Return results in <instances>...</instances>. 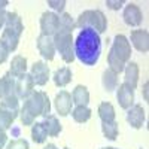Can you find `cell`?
I'll use <instances>...</instances> for the list:
<instances>
[{
	"instance_id": "obj_1",
	"label": "cell",
	"mask_w": 149,
	"mask_h": 149,
	"mask_svg": "<svg viewBox=\"0 0 149 149\" xmlns=\"http://www.w3.org/2000/svg\"><path fill=\"white\" fill-rule=\"evenodd\" d=\"M74 57H78L85 66H94L102 54V39L100 34L94 30L84 29L74 42Z\"/></svg>"
},
{
	"instance_id": "obj_2",
	"label": "cell",
	"mask_w": 149,
	"mask_h": 149,
	"mask_svg": "<svg viewBox=\"0 0 149 149\" xmlns=\"http://www.w3.org/2000/svg\"><path fill=\"white\" fill-rule=\"evenodd\" d=\"M74 27L79 29H90L94 30L95 33H104L107 29V18L102 10H84L78 17V21L74 22Z\"/></svg>"
},
{
	"instance_id": "obj_3",
	"label": "cell",
	"mask_w": 149,
	"mask_h": 149,
	"mask_svg": "<svg viewBox=\"0 0 149 149\" xmlns=\"http://www.w3.org/2000/svg\"><path fill=\"white\" fill-rule=\"evenodd\" d=\"M24 109L36 119L37 116H48L51 112V102L46 93L43 91H34L29 98L24 100Z\"/></svg>"
},
{
	"instance_id": "obj_4",
	"label": "cell",
	"mask_w": 149,
	"mask_h": 149,
	"mask_svg": "<svg viewBox=\"0 0 149 149\" xmlns=\"http://www.w3.org/2000/svg\"><path fill=\"white\" fill-rule=\"evenodd\" d=\"M52 40L55 45V51L60 52L61 58L66 63L74 61V46H73V36L67 31H57L52 36Z\"/></svg>"
},
{
	"instance_id": "obj_5",
	"label": "cell",
	"mask_w": 149,
	"mask_h": 149,
	"mask_svg": "<svg viewBox=\"0 0 149 149\" xmlns=\"http://www.w3.org/2000/svg\"><path fill=\"white\" fill-rule=\"evenodd\" d=\"M110 52L115 54L119 60H122L127 64L128 60L131 58V46L128 39L124 34H116L113 39V45L110 48Z\"/></svg>"
},
{
	"instance_id": "obj_6",
	"label": "cell",
	"mask_w": 149,
	"mask_h": 149,
	"mask_svg": "<svg viewBox=\"0 0 149 149\" xmlns=\"http://www.w3.org/2000/svg\"><path fill=\"white\" fill-rule=\"evenodd\" d=\"M33 93H34V82L30 76V73L15 78V94L19 100H26Z\"/></svg>"
},
{
	"instance_id": "obj_7",
	"label": "cell",
	"mask_w": 149,
	"mask_h": 149,
	"mask_svg": "<svg viewBox=\"0 0 149 149\" xmlns=\"http://www.w3.org/2000/svg\"><path fill=\"white\" fill-rule=\"evenodd\" d=\"M30 76H31L34 85L43 86L49 81V67L43 61H34L30 69Z\"/></svg>"
},
{
	"instance_id": "obj_8",
	"label": "cell",
	"mask_w": 149,
	"mask_h": 149,
	"mask_svg": "<svg viewBox=\"0 0 149 149\" xmlns=\"http://www.w3.org/2000/svg\"><path fill=\"white\" fill-rule=\"evenodd\" d=\"M124 22L130 27H137L142 24L143 21V14L139 9V6L136 3H128L125 8H124V14H122Z\"/></svg>"
},
{
	"instance_id": "obj_9",
	"label": "cell",
	"mask_w": 149,
	"mask_h": 149,
	"mask_svg": "<svg viewBox=\"0 0 149 149\" xmlns=\"http://www.w3.org/2000/svg\"><path fill=\"white\" fill-rule=\"evenodd\" d=\"M40 30L45 36H54L58 31V15L54 12H43L40 17Z\"/></svg>"
},
{
	"instance_id": "obj_10",
	"label": "cell",
	"mask_w": 149,
	"mask_h": 149,
	"mask_svg": "<svg viewBox=\"0 0 149 149\" xmlns=\"http://www.w3.org/2000/svg\"><path fill=\"white\" fill-rule=\"evenodd\" d=\"M37 49H39V54L48 61H52L55 57V52H57L52 37L45 36V34H40L37 37Z\"/></svg>"
},
{
	"instance_id": "obj_11",
	"label": "cell",
	"mask_w": 149,
	"mask_h": 149,
	"mask_svg": "<svg viewBox=\"0 0 149 149\" xmlns=\"http://www.w3.org/2000/svg\"><path fill=\"white\" fill-rule=\"evenodd\" d=\"M54 104H55V109L60 113V116H67L72 112V104H73L72 94L67 93V91H60L55 95Z\"/></svg>"
},
{
	"instance_id": "obj_12",
	"label": "cell",
	"mask_w": 149,
	"mask_h": 149,
	"mask_svg": "<svg viewBox=\"0 0 149 149\" xmlns=\"http://www.w3.org/2000/svg\"><path fill=\"white\" fill-rule=\"evenodd\" d=\"M127 122L130 124V125L136 130H139L143 127V122H145V110L140 104H133L130 109H127Z\"/></svg>"
},
{
	"instance_id": "obj_13",
	"label": "cell",
	"mask_w": 149,
	"mask_h": 149,
	"mask_svg": "<svg viewBox=\"0 0 149 149\" xmlns=\"http://www.w3.org/2000/svg\"><path fill=\"white\" fill-rule=\"evenodd\" d=\"M116 98L122 109H130L134 104V90L128 88L125 84H121L116 88Z\"/></svg>"
},
{
	"instance_id": "obj_14",
	"label": "cell",
	"mask_w": 149,
	"mask_h": 149,
	"mask_svg": "<svg viewBox=\"0 0 149 149\" xmlns=\"http://www.w3.org/2000/svg\"><path fill=\"white\" fill-rule=\"evenodd\" d=\"M131 43L139 52H148L149 51V34L148 30H133L131 31Z\"/></svg>"
},
{
	"instance_id": "obj_15",
	"label": "cell",
	"mask_w": 149,
	"mask_h": 149,
	"mask_svg": "<svg viewBox=\"0 0 149 149\" xmlns=\"http://www.w3.org/2000/svg\"><path fill=\"white\" fill-rule=\"evenodd\" d=\"M9 95H17V94H15V78L8 72L3 78H0V100H3Z\"/></svg>"
},
{
	"instance_id": "obj_16",
	"label": "cell",
	"mask_w": 149,
	"mask_h": 149,
	"mask_svg": "<svg viewBox=\"0 0 149 149\" xmlns=\"http://www.w3.org/2000/svg\"><path fill=\"white\" fill-rule=\"evenodd\" d=\"M124 72H125L124 84H125L128 88L134 90L136 86H137V82H139V66L131 61V63L125 64V69H124Z\"/></svg>"
},
{
	"instance_id": "obj_17",
	"label": "cell",
	"mask_w": 149,
	"mask_h": 149,
	"mask_svg": "<svg viewBox=\"0 0 149 149\" xmlns=\"http://www.w3.org/2000/svg\"><path fill=\"white\" fill-rule=\"evenodd\" d=\"M0 109L6 110L17 119V116L19 115V98L17 95H9L3 98V100H0Z\"/></svg>"
},
{
	"instance_id": "obj_18",
	"label": "cell",
	"mask_w": 149,
	"mask_h": 149,
	"mask_svg": "<svg viewBox=\"0 0 149 149\" xmlns=\"http://www.w3.org/2000/svg\"><path fill=\"white\" fill-rule=\"evenodd\" d=\"M5 26H6L8 30L15 31L18 36H21L22 31H24V24H22V21H21V18H19V15L17 14V12H8Z\"/></svg>"
},
{
	"instance_id": "obj_19",
	"label": "cell",
	"mask_w": 149,
	"mask_h": 149,
	"mask_svg": "<svg viewBox=\"0 0 149 149\" xmlns=\"http://www.w3.org/2000/svg\"><path fill=\"white\" fill-rule=\"evenodd\" d=\"M9 73L14 78H18V76H21V74H26L27 73V60H26V57L17 55V57L12 58Z\"/></svg>"
},
{
	"instance_id": "obj_20",
	"label": "cell",
	"mask_w": 149,
	"mask_h": 149,
	"mask_svg": "<svg viewBox=\"0 0 149 149\" xmlns=\"http://www.w3.org/2000/svg\"><path fill=\"white\" fill-rule=\"evenodd\" d=\"M0 42H2V43L8 48V51H9V52H12V51H15V49L18 48L19 36H18L15 31L5 29L3 33H2V37H0Z\"/></svg>"
},
{
	"instance_id": "obj_21",
	"label": "cell",
	"mask_w": 149,
	"mask_h": 149,
	"mask_svg": "<svg viewBox=\"0 0 149 149\" xmlns=\"http://www.w3.org/2000/svg\"><path fill=\"white\" fill-rule=\"evenodd\" d=\"M72 100L76 106H86L90 102V93L85 85H78L72 93Z\"/></svg>"
},
{
	"instance_id": "obj_22",
	"label": "cell",
	"mask_w": 149,
	"mask_h": 149,
	"mask_svg": "<svg viewBox=\"0 0 149 149\" xmlns=\"http://www.w3.org/2000/svg\"><path fill=\"white\" fill-rule=\"evenodd\" d=\"M54 84L60 88H64L67 84H70L72 81V70L69 67H61V69H57L55 73H54Z\"/></svg>"
},
{
	"instance_id": "obj_23",
	"label": "cell",
	"mask_w": 149,
	"mask_h": 149,
	"mask_svg": "<svg viewBox=\"0 0 149 149\" xmlns=\"http://www.w3.org/2000/svg\"><path fill=\"white\" fill-rule=\"evenodd\" d=\"M42 124H43V127H45L48 136H52V137H55V136H58L60 131H61V124H60V121L57 119V116H54V115L45 116L43 121H42Z\"/></svg>"
},
{
	"instance_id": "obj_24",
	"label": "cell",
	"mask_w": 149,
	"mask_h": 149,
	"mask_svg": "<svg viewBox=\"0 0 149 149\" xmlns=\"http://www.w3.org/2000/svg\"><path fill=\"white\" fill-rule=\"evenodd\" d=\"M102 84L107 93L115 91L118 88V74L115 72H112L110 69H106L102 76Z\"/></svg>"
},
{
	"instance_id": "obj_25",
	"label": "cell",
	"mask_w": 149,
	"mask_h": 149,
	"mask_svg": "<svg viewBox=\"0 0 149 149\" xmlns=\"http://www.w3.org/2000/svg\"><path fill=\"white\" fill-rule=\"evenodd\" d=\"M98 116L102 122H113L115 121V109L110 103L104 102L98 106Z\"/></svg>"
},
{
	"instance_id": "obj_26",
	"label": "cell",
	"mask_w": 149,
	"mask_h": 149,
	"mask_svg": "<svg viewBox=\"0 0 149 149\" xmlns=\"http://www.w3.org/2000/svg\"><path fill=\"white\" fill-rule=\"evenodd\" d=\"M74 30V21L70 14L63 12L61 15H58V31H67L72 33Z\"/></svg>"
},
{
	"instance_id": "obj_27",
	"label": "cell",
	"mask_w": 149,
	"mask_h": 149,
	"mask_svg": "<svg viewBox=\"0 0 149 149\" xmlns=\"http://www.w3.org/2000/svg\"><path fill=\"white\" fill-rule=\"evenodd\" d=\"M72 116L76 122L84 124L91 118V109L88 106H76L72 110Z\"/></svg>"
},
{
	"instance_id": "obj_28",
	"label": "cell",
	"mask_w": 149,
	"mask_h": 149,
	"mask_svg": "<svg viewBox=\"0 0 149 149\" xmlns=\"http://www.w3.org/2000/svg\"><path fill=\"white\" fill-rule=\"evenodd\" d=\"M102 131L103 136L107 140H116L118 137V133H119V127H118V122H102Z\"/></svg>"
},
{
	"instance_id": "obj_29",
	"label": "cell",
	"mask_w": 149,
	"mask_h": 149,
	"mask_svg": "<svg viewBox=\"0 0 149 149\" xmlns=\"http://www.w3.org/2000/svg\"><path fill=\"white\" fill-rule=\"evenodd\" d=\"M48 137V133L42 122H34L31 125V139L34 143H43Z\"/></svg>"
},
{
	"instance_id": "obj_30",
	"label": "cell",
	"mask_w": 149,
	"mask_h": 149,
	"mask_svg": "<svg viewBox=\"0 0 149 149\" xmlns=\"http://www.w3.org/2000/svg\"><path fill=\"white\" fill-rule=\"evenodd\" d=\"M107 69H110L112 72H115L116 74H119L121 72H124V69H125V63H124L122 60H119L115 54L109 52L107 54Z\"/></svg>"
},
{
	"instance_id": "obj_31",
	"label": "cell",
	"mask_w": 149,
	"mask_h": 149,
	"mask_svg": "<svg viewBox=\"0 0 149 149\" xmlns=\"http://www.w3.org/2000/svg\"><path fill=\"white\" fill-rule=\"evenodd\" d=\"M14 121H15V118L10 113H8L3 109H0V130H3V131L9 130L12 127V124H14Z\"/></svg>"
},
{
	"instance_id": "obj_32",
	"label": "cell",
	"mask_w": 149,
	"mask_h": 149,
	"mask_svg": "<svg viewBox=\"0 0 149 149\" xmlns=\"http://www.w3.org/2000/svg\"><path fill=\"white\" fill-rule=\"evenodd\" d=\"M18 116H19L21 124H22L24 127H26V125H33V124H34V118H33V116H31L24 107L19 109V115H18Z\"/></svg>"
},
{
	"instance_id": "obj_33",
	"label": "cell",
	"mask_w": 149,
	"mask_h": 149,
	"mask_svg": "<svg viewBox=\"0 0 149 149\" xmlns=\"http://www.w3.org/2000/svg\"><path fill=\"white\" fill-rule=\"evenodd\" d=\"M6 149H30V146L26 139H17V140L9 142Z\"/></svg>"
},
{
	"instance_id": "obj_34",
	"label": "cell",
	"mask_w": 149,
	"mask_h": 149,
	"mask_svg": "<svg viewBox=\"0 0 149 149\" xmlns=\"http://www.w3.org/2000/svg\"><path fill=\"white\" fill-rule=\"evenodd\" d=\"M48 6H51V8L55 9L57 12L63 14L64 8H66V2H64V0H61V2H58V0H48Z\"/></svg>"
},
{
	"instance_id": "obj_35",
	"label": "cell",
	"mask_w": 149,
	"mask_h": 149,
	"mask_svg": "<svg viewBox=\"0 0 149 149\" xmlns=\"http://www.w3.org/2000/svg\"><path fill=\"white\" fill-rule=\"evenodd\" d=\"M8 5V2H0V29H2L5 26V21H6V9L5 6Z\"/></svg>"
},
{
	"instance_id": "obj_36",
	"label": "cell",
	"mask_w": 149,
	"mask_h": 149,
	"mask_svg": "<svg viewBox=\"0 0 149 149\" xmlns=\"http://www.w3.org/2000/svg\"><path fill=\"white\" fill-rule=\"evenodd\" d=\"M106 6L112 10H119L122 6H124V2L122 0H116V2H112V0H106Z\"/></svg>"
},
{
	"instance_id": "obj_37",
	"label": "cell",
	"mask_w": 149,
	"mask_h": 149,
	"mask_svg": "<svg viewBox=\"0 0 149 149\" xmlns=\"http://www.w3.org/2000/svg\"><path fill=\"white\" fill-rule=\"evenodd\" d=\"M8 57H9V51H8V48L0 42V64H3L5 61L8 60Z\"/></svg>"
},
{
	"instance_id": "obj_38",
	"label": "cell",
	"mask_w": 149,
	"mask_h": 149,
	"mask_svg": "<svg viewBox=\"0 0 149 149\" xmlns=\"http://www.w3.org/2000/svg\"><path fill=\"white\" fill-rule=\"evenodd\" d=\"M6 142H8V134H6V131L0 130V149H3V148H5Z\"/></svg>"
},
{
	"instance_id": "obj_39",
	"label": "cell",
	"mask_w": 149,
	"mask_h": 149,
	"mask_svg": "<svg viewBox=\"0 0 149 149\" xmlns=\"http://www.w3.org/2000/svg\"><path fill=\"white\" fill-rule=\"evenodd\" d=\"M143 95H145V100L148 102V82H146L145 86H143Z\"/></svg>"
},
{
	"instance_id": "obj_40",
	"label": "cell",
	"mask_w": 149,
	"mask_h": 149,
	"mask_svg": "<svg viewBox=\"0 0 149 149\" xmlns=\"http://www.w3.org/2000/svg\"><path fill=\"white\" fill-rule=\"evenodd\" d=\"M43 149H58V148H57V146H55L54 143H48V145H46V146H45Z\"/></svg>"
},
{
	"instance_id": "obj_41",
	"label": "cell",
	"mask_w": 149,
	"mask_h": 149,
	"mask_svg": "<svg viewBox=\"0 0 149 149\" xmlns=\"http://www.w3.org/2000/svg\"><path fill=\"white\" fill-rule=\"evenodd\" d=\"M102 149H116V148H102Z\"/></svg>"
},
{
	"instance_id": "obj_42",
	"label": "cell",
	"mask_w": 149,
	"mask_h": 149,
	"mask_svg": "<svg viewBox=\"0 0 149 149\" xmlns=\"http://www.w3.org/2000/svg\"><path fill=\"white\" fill-rule=\"evenodd\" d=\"M64 149H70V148H64Z\"/></svg>"
}]
</instances>
